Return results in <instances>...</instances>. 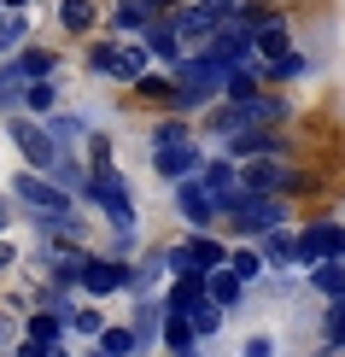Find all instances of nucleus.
<instances>
[{"mask_svg": "<svg viewBox=\"0 0 345 357\" xmlns=\"http://www.w3.org/2000/svg\"><path fill=\"white\" fill-rule=\"evenodd\" d=\"M82 70L94 82L129 88L141 70H153V53L141 47V36H88L82 41Z\"/></svg>", "mask_w": 345, "mask_h": 357, "instance_id": "f257e3e1", "label": "nucleus"}, {"mask_svg": "<svg viewBox=\"0 0 345 357\" xmlns=\"http://www.w3.org/2000/svg\"><path fill=\"white\" fill-rule=\"evenodd\" d=\"M82 211H94L106 229H141V205H135V182L123 176V165H88Z\"/></svg>", "mask_w": 345, "mask_h": 357, "instance_id": "f03ea898", "label": "nucleus"}, {"mask_svg": "<svg viewBox=\"0 0 345 357\" xmlns=\"http://www.w3.org/2000/svg\"><path fill=\"white\" fill-rule=\"evenodd\" d=\"M281 222H293V199H281V193L234 188L229 199H222V229H229L234 241H258L263 229H281Z\"/></svg>", "mask_w": 345, "mask_h": 357, "instance_id": "7ed1b4c3", "label": "nucleus"}, {"mask_svg": "<svg viewBox=\"0 0 345 357\" xmlns=\"http://www.w3.org/2000/svg\"><path fill=\"white\" fill-rule=\"evenodd\" d=\"M6 193H12V205H18V217L24 222H41V217H70V211H82L77 205V193H65L53 182V176H41V170H12V182H6Z\"/></svg>", "mask_w": 345, "mask_h": 357, "instance_id": "20e7f679", "label": "nucleus"}, {"mask_svg": "<svg viewBox=\"0 0 345 357\" xmlns=\"http://www.w3.org/2000/svg\"><path fill=\"white\" fill-rule=\"evenodd\" d=\"M240 188L293 199V193H305V188H310V170H298L293 158H240Z\"/></svg>", "mask_w": 345, "mask_h": 357, "instance_id": "39448f33", "label": "nucleus"}, {"mask_svg": "<svg viewBox=\"0 0 345 357\" xmlns=\"http://www.w3.org/2000/svg\"><path fill=\"white\" fill-rule=\"evenodd\" d=\"M170 211L182 217V229H222V199L199 182V170L170 182Z\"/></svg>", "mask_w": 345, "mask_h": 357, "instance_id": "423d86ee", "label": "nucleus"}, {"mask_svg": "<svg viewBox=\"0 0 345 357\" xmlns=\"http://www.w3.org/2000/svg\"><path fill=\"white\" fill-rule=\"evenodd\" d=\"M164 18H170L176 41H182V53H187V47H205V41L229 24V12L211 6V0H176V6H164Z\"/></svg>", "mask_w": 345, "mask_h": 357, "instance_id": "0eeeda50", "label": "nucleus"}, {"mask_svg": "<svg viewBox=\"0 0 345 357\" xmlns=\"http://www.w3.org/2000/svg\"><path fill=\"white\" fill-rule=\"evenodd\" d=\"M82 299H129V258H112V252H88L82 275H77Z\"/></svg>", "mask_w": 345, "mask_h": 357, "instance_id": "6e6552de", "label": "nucleus"}, {"mask_svg": "<svg viewBox=\"0 0 345 357\" xmlns=\"http://www.w3.org/2000/svg\"><path fill=\"white\" fill-rule=\"evenodd\" d=\"M298 252H293V270L305 275L310 264H322V258H345V222L334 217H310V222H298Z\"/></svg>", "mask_w": 345, "mask_h": 357, "instance_id": "1a4fd4ad", "label": "nucleus"}, {"mask_svg": "<svg viewBox=\"0 0 345 357\" xmlns=\"http://www.w3.org/2000/svg\"><path fill=\"white\" fill-rule=\"evenodd\" d=\"M0 123H6V141L18 146L24 170H47V165H53L59 146H53V135H47V123H41V117H29V112H6Z\"/></svg>", "mask_w": 345, "mask_h": 357, "instance_id": "9d476101", "label": "nucleus"}, {"mask_svg": "<svg viewBox=\"0 0 345 357\" xmlns=\"http://www.w3.org/2000/svg\"><path fill=\"white\" fill-rule=\"evenodd\" d=\"M222 153H229V158H287L293 153V135L275 129V123H246V129H234V135L222 141Z\"/></svg>", "mask_w": 345, "mask_h": 357, "instance_id": "9b49d317", "label": "nucleus"}, {"mask_svg": "<svg viewBox=\"0 0 345 357\" xmlns=\"http://www.w3.org/2000/svg\"><path fill=\"white\" fill-rule=\"evenodd\" d=\"M153 18H164V0H106V6H100L106 36H141Z\"/></svg>", "mask_w": 345, "mask_h": 357, "instance_id": "f8f14e48", "label": "nucleus"}, {"mask_svg": "<svg viewBox=\"0 0 345 357\" xmlns=\"http://www.w3.org/2000/svg\"><path fill=\"white\" fill-rule=\"evenodd\" d=\"M6 65L18 70L24 82H41V77H65V53H59L53 41H36V36H29L24 47H12V53H6Z\"/></svg>", "mask_w": 345, "mask_h": 357, "instance_id": "ddd939ff", "label": "nucleus"}, {"mask_svg": "<svg viewBox=\"0 0 345 357\" xmlns=\"http://www.w3.org/2000/svg\"><path fill=\"white\" fill-rule=\"evenodd\" d=\"M146 165H153L158 182H182V176H193V170L205 165V141L193 135V141H176V146H153Z\"/></svg>", "mask_w": 345, "mask_h": 357, "instance_id": "4468645a", "label": "nucleus"}, {"mask_svg": "<svg viewBox=\"0 0 345 357\" xmlns=\"http://www.w3.org/2000/svg\"><path fill=\"white\" fill-rule=\"evenodd\" d=\"M53 24H59L65 41L100 36V0H53Z\"/></svg>", "mask_w": 345, "mask_h": 357, "instance_id": "2eb2a0df", "label": "nucleus"}, {"mask_svg": "<svg viewBox=\"0 0 345 357\" xmlns=\"http://www.w3.org/2000/svg\"><path fill=\"white\" fill-rule=\"evenodd\" d=\"M129 328H135V346L146 351H158V328H164V305H158V293H129Z\"/></svg>", "mask_w": 345, "mask_h": 357, "instance_id": "dca6fc26", "label": "nucleus"}, {"mask_svg": "<svg viewBox=\"0 0 345 357\" xmlns=\"http://www.w3.org/2000/svg\"><path fill=\"white\" fill-rule=\"evenodd\" d=\"M234 106L246 112V123H275V129H287V123H293V100H287V94H275L269 82H263L252 100H234Z\"/></svg>", "mask_w": 345, "mask_h": 357, "instance_id": "f3484780", "label": "nucleus"}, {"mask_svg": "<svg viewBox=\"0 0 345 357\" xmlns=\"http://www.w3.org/2000/svg\"><path fill=\"white\" fill-rule=\"evenodd\" d=\"M258 70H263V82H269V88H287V82H305L310 70H316V59H310V53H305V47H298V41H293L287 53H275V59H263Z\"/></svg>", "mask_w": 345, "mask_h": 357, "instance_id": "a211bd4d", "label": "nucleus"}, {"mask_svg": "<svg viewBox=\"0 0 345 357\" xmlns=\"http://www.w3.org/2000/svg\"><path fill=\"white\" fill-rule=\"evenodd\" d=\"M41 123H47L53 146H65V153H82V135L94 129V117H88V112H77V106H59V112H47V117H41Z\"/></svg>", "mask_w": 345, "mask_h": 357, "instance_id": "6ab92c4d", "label": "nucleus"}, {"mask_svg": "<svg viewBox=\"0 0 345 357\" xmlns=\"http://www.w3.org/2000/svg\"><path fill=\"white\" fill-rule=\"evenodd\" d=\"M205 299H211L217 310H229V317H234V310L252 299V287L229 270V264H217V270H205Z\"/></svg>", "mask_w": 345, "mask_h": 357, "instance_id": "aec40b11", "label": "nucleus"}, {"mask_svg": "<svg viewBox=\"0 0 345 357\" xmlns=\"http://www.w3.org/2000/svg\"><path fill=\"white\" fill-rule=\"evenodd\" d=\"M199 299H205V275H199V270H187V275H170V281L158 287V305L170 310V317H187V310L199 305Z\"/></svg>", "mask_w": 345, "mask_h": 357, "instance_id": "412c9836", "label": "nucleus"}, {"mask_svg": "<svg viewBox=\"0 0 345 357\" xmlns=\"http://www.w3.org/2000/svg\"><path fill=\"white\" fill-rule=\"evenodd\" d=\"M164 281H170V270H164V246H141L129 258V293H158Z\"/></svg>", "mask_w": 345, "mask_h": 357, "instance_id": "4be33fe9", "label": "nucleus"}, {"mask_svg": "<svg viewBox=\"0 0 345 357\" xmlns=\"http://www.w3.org/2000/svg\"><path fill=\"white\" fill-rule=\"evenodd\" d=\"M287 18H293V12H275V18H263L258 29H252V59H258V65L293 47V24H287Z\"/></svg>", "mask_w": 345, "mask_h": 357, "instance_id": "5701e85b", "label": "nucleus"}, {"mask_svg": "<svg viewBox=\"0 0 345 357\" xmlns=\"http://www.w3.org/2000/svg\"><path fill=\"white\" fill-rule=\"evenodd\" d=\"M18 334H29L36 346H65V340H70V322L59 317V310L29 305V310H24V322H18Z\"/></svg>", "mask_w": 345, "mask_h": 357, "instance_id": "b1692460", "label": "nucleus"}, {"mask_svg": "<svg viewBox=\"0 0 345 357\" xmlns=\"http://www.w3.org/2000/svg\"><path fill=\"white\" fill-rule=\"evenodd\" d=\"M263 252V264L269 270H293V252H298V234H293V222H281V229H263L258 241H252Z\"/></svg>", "mask_w": 345, "mask_h": 357, "instance_id": "393cba45", "label": "nucleus"}, {"mask_svg": "<svg viewBox=\"0 0 345 357\" xmlns=\"http://www.w3.org/2000/svg\"><path fill=\"white\" fill-rule=\"evenodd\" d=\"M129 94L141 100V106H153V112H170V94H176V82H170V70H141V77L129 82Z\"/></svg>", "mask_w": 345, "mask_h": 357, "instance_id": "a878e982", "label": "nucleus"}, {"mask_svg": "<svg viewBox=\"0 0 345 357\" xmlns=\"http://www.w3.org/2000/svg\"><path fill=\"white\" fill-rule=\"evenodd\" d=\"M141 47L153 53V65L164 70V65H176V59H182V41H176V29H170V18H153L141 29Z\"/></svg>", "mask_w": 345, "mask_h": 357, "instance_id": "bb28decb", "label": "nucleus"}, {"mask_svg": "<svg viewBox=\"0 0 345 357\" xmlns=\"http://www.w3.org/2000/svg\"><path fill=\"white\" fill-rule=\"evenodd\" d=\"M199 182L211 188L217 199H229V193L240 188V158H229V153H217V158H211V153H205V165H199Z\"/></svg>", "mask_w": 345, "mask_h": 357, "instance_id": "cd10ccee", "label": "nucleus"}, {"mask_svg": "<svg viewBox=\"0 0 345 357\" xmlns=\"http://www.w3.org/2000/svg\"><path fill=\"white\" fill-rule=\"evenodd\" d=\"M41 176H53V182L65 188V193H77V205H82V188H88V165H82V153H65V146H59L53 165L41 170Z\"/></svg>", "mask_w": 345, "mask_h": 357, "instance_id": "c85d7f7f", "label": "nucleus"}, {"mask_svg": "<svg viewBox=\"0 0 345 357\" xmlns=\"http://www.w3.org/2000/svg\"><path fill=\"white\" fill-rule=\"evenodd\" d=\"M199 129H193V117H182V112H164V117H153L146 123V153L153 146H176V141H193Z\"/></svg>", "mask_w": 345, "mask_h": 357, "instance_id": "c756f323", "label": "nucleus"}, {"mask_svg": "<svg viewBox=\"0 0 345 357\" xmlns=\"http://www.w3.org/2000/svg\"><path fill=\"white\" fill-rule=\"evenodd\" d=\"M59 106H65V82H59V77L24 82V106H18V112H29V117H47V112H59Z\"/></svg>", "mask_w": 345, "mask_h": 357, "instance_id": "7c9ffc66", "label": "nucleus"}, {"mask_svg": "<svg viewBox=\"0 0 345 357\" xmlns=\"http://www.w3.org/2000/svg\"><path fill=\"white\" fill-rule=\"evenodd\" d=\"M158 351H164V357H187V351H199V334H193V322H187V317H170V310H164Z\"/></svg>", "mask_w": 345, "mask_h": 357, "instance_id": "2f4dec72", "label": "nucleus"}, {"mask_svg": "<svg viewBox=\"0 0 345 357\" xmlns=\"http://www.w3.org/2000/svg\"><path fill=\"white\" fill-rule=\"evenodd\" d=\"M229 270L246 281V287H258V281L269 275V264H263V252L252 246V241H229Z\"/></svg>", "mask_w": 345, "mask_h": 357, "instance_id": "473e14b6", "label": "nucleus"}, {"mask_svg": "<svg viewBox=\"0 0 345 357\" xmlns=\"http://www.w3.org/2000/svg\"><path fill=\"white\" fill-rule=\"evenodd\" d=\"M305 281H310V293H322V299H345V258H322V264H310Z\"/></svg>", "mask_w": 345, "mask_h": 357, "instance_id": "72a5a7b5", "label": "nucleus"}, {"mask_svg": "<svg viewBox=\"0 0 345 357\" xmlns=\"http://www.w3.org/2000/svg\"><path fill=\"white\" fill-rule=\"evenodd\" d=\"M88 346H100L106 357H141V346H135V328H129V322H112V317H106V328L88 340Z\"/></svg>", "mask_w": 345, "mask_h": 357, "instance_id": "f704fd0d", "label": "nucleus"}, {"mask_svg": "<svg viewBox=\"0 0 345 357\" xmlns=\"http://www.w3.org/2000/svg\"><path fill=\"white\" fill-rule=\"evenodd\" d=\"M258 88H263V70L258 65H234L229 77H222V94L217 100H252Z\"/></svg>", "mask_w": 345, "mask_h": 357, "instance_id": "c9c22d12", "label": "nucleus"}, {"mask_svg": "<svg viewBox=\"0 0 345 357\" xmlns=\"http://www.w3.org/2000/svg\"><path fill=\"white\" fill-rule=\"evenodd\" d=\"M29 36H36V18H29V12H0V59L12 47H24Z\"/></svg>", "mask_w": 345, "mask_h": 357, "instance_id": "e433bc0d", "label": "nucleus"}, {"mask_svg": "<svg viewBox=\"0 0 345 357\" xmlns=\"http://www.w3.org/2000/svg\"><path fill=\"white\" fill-rule=\"evenodd\" d=\"M100 328H106V310H100V299H77V310H70V340H94Z\"/></svg>", "mask_w": 345, "mask_h": 357, "instance_id": "4c0bfd02", "label": "nucleus"}, {"mask_svg": "<svg viewBox=\"0 0 345 357\" xmlns=\"http://www.w3.org/2000/svg\"><path fill=\"white\" fill-rule=\"evenodd\" d=\"M328 351H345V299H328L322 310V357Z\"/></svg>", "mask_w": 345, "mask_h": 357, "instance_id": "58836bf2", "label": "nucleus"}, {"mask_svg": "<svg viewBox=\"0 0 345 357\" xmlns=\"http://www.w3.org/2000/svg\"><path fill=\"white\" fill-rule=\"evenodd\" d=\"M82 165H117V141H112V129H88L82 135Z\"/></svg>", "mask_w": 345, "mask_h": 357, "instance_id": "ea45409f", "label": "nucleus"}, {"mask_svg": "<svg viewBox=\"0 0 345 357\" xmlns=\"http://www.w3.org/2000/svg\"><path fill=\"white\" fill-rule=\"evenodd\" d=\"M187 322H193V334H199V346H205V340H217V334H222V322H229V310H217L211 299H199V305L187 310Z\"/></svg>", "mask_w": 345, "mask_h": 357, "instance_id": "a19ab883", "label": "nucleus"}, {"mask_svg": "<svg viewBox=\"0 0 345 357\" xmlns=\"http://www.w3.org/2000/svg\"><path fill=\"white\" fill-rule=\"evenodd\" d=\"M18 106H24V77L6 65V59H0V117H6V112H18Z\"/></svg>", "mask_w": 345, "mask_h": 357, "instance_id": "79ce46f5", "label": "nucleus"}, {"mask_svg": "<svg viewBox=\"0 0 345 357\" xmlns=\"http://www.w3.org/2000/svg\"><path fill=\"white\" fill-rule=\"evenodd\" d=\"M240 357H275V334H269V328H252L246 340H240Z\"/></svg>", "mask_w": 345, "mask_h": 357, "instance_id": "37998d69", "label": "nucleus"}, {"mask_svg": "<svg viewBox=\"0 0 345 357\" xmlns=\"http://www.w3.org/2000/svg\"><path fill=\"white\" fill-rule=\"evenodd\" d=\"M18 264H24V246L12 241V229H6V234H0V275H12Z\"/></svg>", "mask_w": 345, "mask_h": 357, "instance_id": "c03bdc74", "label": "nucleus"}, {"mask_svg": "<svg viewBox=\"0 0 345 357\" xmlns=\"http://www.w3.org/2000/svg\"><path fill=\"white\" fill-rule=\"evenodd\" d=\"M12 340H18V317H12V310H6V305H0V351H6V346H12Z\"/></svg>", "mask_w": 345, "mask_h": 357, "instance_id": "a18cd8bd", "label": "nucleus"}, {"mask_svg": "<svg viewBox=\"0 0 345 357\" xmlns=\"http://www.w3.org/2000/svg\"><path fill=\"white\" fill-rule=\"evenodd\" d=\"M12 222H18V205H12V193H6V188H0V234H6V229H12Z\"/></svg>", "mask_w": 345, "mask_h": 357, "instance_id": "49530a36", "label": "nucleus"}, {"mask_svg": "<svg viewBox=\"0 0 345 357\" xmlns=\"http://www.w3.org/2000/svg\"><path fill=\"white\" fill-rule=\"evenodd\" d=\"M41 357H77V346H70V340H65V346H47Z\"/></svg>", "mask_w": 345, "mask_h": 357, "instance_id": "de8ad7c7", "label": "nucleus"}, {"mask_svg": "<svg viewBox=\"0 0 345 357\" xmlns=\"http://www.w3.org/2000/svg\"><path fill=\"white\" fill-rule=\"evenodd\" d=\"M77 357H106V351H100V346H77Z\"/></svg>", "mask_w": 345, "mask_h": 357, "instance_id": "09e8293b", "label": "nucleus"}, {"mask_svg": "<svg viewBox=\"0 0 345 357\" xmlns=\"http://www.w3.org/2000/svg\"><path fill=\"white\" fill-rule=\"evenodd\" d=\"M328 357H345V351H328Z\"/></svg>", "mask_w": 345, "mask_h": 357, "instance_id": "8fccbe9b", "label": "nucleus"}, {"mask_svg": "<svg viewBox=\"0 0 345 357\" xmlns=\"http://www.w3.org/2000/svg\"><path fill=\"white\" fill-rule=\"evenodd\" d=\"M187 357H205V351H187Z\"/></svg>", "mask_w": 345, "mask_h": 357, "instance_id": "3c124183", "label": "nucleus"}, {"mask_svg": "<svg viewBox=\"0 0 345 357\" xmlns=\"http://www.w3.org/2000/svg\"><path fill=\"white\" fill-rule=\"evenodd\" d=\"M0 357H12V351H0Z\"/></svg>", "mask_w": 345, "mask_h": 357, "instance_id": "603ef678", "label": "nucleus"}, {"mask_svg": "<svg viewBox=\"0 0 345 357\" xmlns=\"http://www.w3.org/2000/svg\"><path fill=\"white\" fill-rule=\"evenodd\" d=\"M275 6H281V0H275Z\"/></svg>", "mask_w": 345, "mask_h": 357, "instance_id": "864d4df0", "label": "nucleus"}]
</instances>
